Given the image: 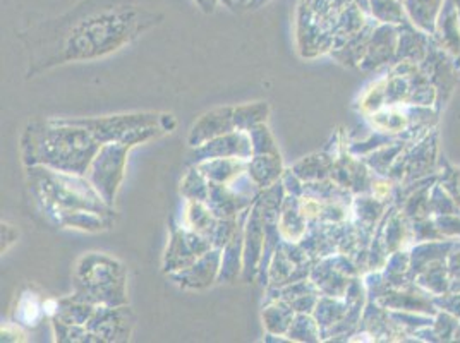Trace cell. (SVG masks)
Instances as JSON below:
<instances>
[{
  "mask_svg": "<svg viewBox=\"0 0 460 343\" xmlns=\"http://www.w3.org/2000/svg\"><path fill=\"white\" fill-rule=\"evenodd\" d=\"M158 16L131 0H84L67 14L30 28L28 77L67 62L103 57L154 28Z\"/></svg>",
  "mask_w": 460,
  "mask_h": 343,
  "instance_id": "6da1fadb",
  "label": "cell"
},
{
  "mask_svg": "<svg viewBox=\"0 0 460 343\" xmlns=\"http://www.w3.org/2000/svg\"><path fill=\"white\" fill-rule=\"evenodd\" d=\"M250 173L258 186H267L280 175V156H258L251 162Z\"/></svg>",
  "mask_w": 460,
  "mask_h": 343,
  "instance_id": "30bf717a",
  "label": "cell"
},
{
  "mask_svg": "<svg viewBox=\"0 0 460 343\" xmlns=\"http://www.w3.org/2000/svg\"><path fill=\"white\" fill-rule=\"evenodd\" d=\"M84 267H77V278L84 288L79 290V297L88 295V301L92 303H103L111 304V295H107L112 290H124V269L119 267L115 261L105 256H88L83 258Z\"/></svg>",
  "mask_w": 460,
  "mask_h": 343,
  "instance_id": "8992f818",
  "label": "cell"
},
{
  "mask_svg": "<svg viewBox=\"0 0 460 343\" xmlns=\"http://www.w3.org/2000/svg\"><path fill=\"white\" fill-rule=\"evenodd\" d=\"M358 2L369 11V0H301L297 9V43L303 57H314L333 47L341 14Z\"/></svg>",
  "mask_w": 460,
  "mask_h": 343,
  "instance_id": "277c9868",
  "label": "cell"
},
{
  "mask_svg": "<svg viewBox=\"0 0 460 343\" xmlns=\"http://www.w3.org/2000/svg\"><path fill=\"white\" fill-rule=\"evenodd\" d=\"M269 2H271V0H252L248 9H260V7H263L265 4H269Z\"/></svg>",
  "mask_w": 460,
  "mask_h": 343,
  "instance_id": "5bb4252c",
  "label": "cell"
},
{
  "mask_svg": "<svg viewBox=\"0 0 460 343\" xmlns=\"http://www.w3.org/2000/svg\"><path fill=\"white\" fill-rule=\"evenodd\" d=\"M30 172L40 199L54 211L62 225L83 230L109 229L111 222L107 215L111 213V205L92 182L76 173L54 171L43 165H33Z\"/></svg>",
  "mask_w": 460,
  "mask_h": 343,
  "instance_id": "7a4b0ae2",
  "label": "cell"
},
{
  "mask_svg": "<svg viewBox=\"0 0 460 343\" xmlns=\"http://www.w3.org/2000/svg\"><path fill=\"white\" fill-rule=\"evenodd\" d=\"M369 11L380 22H402L403 4L401 0H369Z\"/></svg>",
  "mask_w": 460,
  "mask_h": 343,
  "instance_id": "8fae6325",
  "label": "cell"
},
{
  "mask_svg": "<svg viewBox=\"0 0 460 343\" xmlns=\"http://www.w3.org/2000/svg\"><path fill=\"white\" fill-rule=\"evenodd\" d=\"M198 5H199V9L201 11H205V13H213L215 11V7H217V4H220L218 0H194Z\"/></svg>",
  "mask_w": 460,
  "mask_h": 343,
  "instance_id": "4fadbf2b",
  "label": "cell"
},
{
  "mask_svg": "<svg viewBox=\"0 0 460 343\" xmlns=\"http://www.w3.org/2000/svg\"><path fill=\"white\" fill-rule=\"evenodd\" d=\"M218 2L230 11H239V9H248L252 0H218Z\"/></svg>",
  "mask_w": 460,
  "mask_h": 343,
  "instance_id": "7c38bea8",
  "label": "cell"
},
{
  "mask_svg": "<svg viewBox=\"0 0 460 343\" xmlns=\"http://www.w3.org/2000/svg\"><path fill=\"white\" fill-rule=\"evenodd\" d=\"M131 145L124 143H107L102 145L100 152L96 153L92 165H90V182L95 186L96 191L102 198L112 205L119 184L124 175L126 156Z\"/></svg>",
  "mask_w": 460,
  "mask_h": 343,
  "instance_id": "52a82bcc",
  "label": "cell"
},
{
  "mask_svg": "<svg viewBox=\"0 0 460 343\" xmlns=\"http://www.w3.org/2000/svg\"><path fill=\"white\" fill-rule=\"evenodd\" d=\"M235 128H239L237 109L226 107V109L211 110L194 124L190 134V145L203 146L207 141L230 134Z\"/></svg>",
  "mask_w": 460,
  "mask_h": 343,
  "instance_id": "ba28073f",
  "label": "cell"
},
{
  "mask_svg": "<svg viewBox=\"0 0 460 343\" xmlns=\"http://www.w3.org/2000/svg\"><path fill=\"white\" fill-rule=\"evenodd\" d=\"M403 9L424 31H435L445 0H402Z\"/></svg>",
  "mask_w": 460,
  "mask_h": 343,
  "instance_id": "9c48e42d",
  "label": "cell"
},
{
  "mask_svg": "<svg viewBox=\"0 0 460 343\" xmlns=\"http://www.w3.org/2000/svg\"><path fill=\"white\" fill-rule=\"evenodd\" d=\"M102 145L95 136L73 120L30 124L22 137L26 165H43L67 173H86Z\"/></svg>",
  "mask_w": 460,
  "mask_h": 343,
  "instance_id": "3957f363",
  "label": "cell"
},
{
  "mask_svg": "<svg viewBox=\"0 0 460 343\" xmlns=\"http://www.w3.org/2000/svg\"><path fill=\"white\" fill-rule=\"evenodd\" d=\"M454 2V5L457 7V11H459V16H460V0H452Z\"/></svg>",
  "mask_w": 460,
  "mask_h": 343,
  "instance_id": "9a60e30c",
  "label": "cell"
},
{
  "mask_svg": "<svg viewBox=\"0 0 460 343\" xmlns=\"http://www.w3.org/2000/svg\"><path fill=\"white\" fill-rule=\"evenodd\" d=\"M93 134L100 145L107 143H124L139 145L158 137L160 134L171 133L175 128L172 115L167 114H129L112 115L102 119L73 120Z\"/></svg>",
  "mask_w": 460,
  "mask_h": 343,
  "instance_id": "5b68a950",
  "label": "cell"
}]
</instances>
